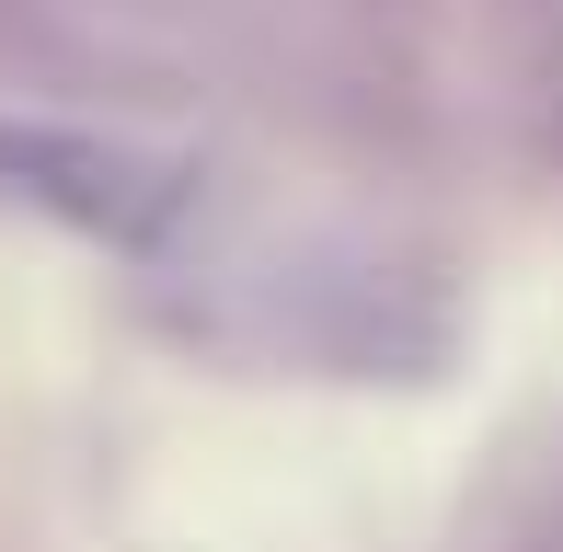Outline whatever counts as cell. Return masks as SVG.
<instances>
[{
  "label": "cell",
  "mask_w": 563,
  "mask_h": 552,
  "mask_svg": "<svg viewBox=\"0 0 563 552\" xmlns=\"http://www.w3.org/2000/svg\"><path fill=\"white\" fill-rule=\"evenodd\" d=\"M0 196L69 219L92 242H162L173 208H185V173L150 162L126 139H92V128H46V115H0Z\"/></svg>",
  "instance_id": "1"
}]
</instances>
